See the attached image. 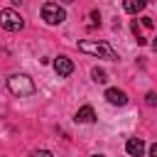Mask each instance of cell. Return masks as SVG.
Wrapping results in <instances>:
<instances>
[{
    "mask_svg": "<svg viewBox=\"0 0 157 157\" xmlns=\"http://www.w3.org/2000/svg\"><path fill=\"white\" fill-rule=\"evenodd\" d=\"M78 52L91 54V56H98V59H108V61H115V59H118V54L113 52L110 44L96 42V39H81V42H78Z\"/></svg>",
    "mask_w": 157,
    "mask_h": 157,
    "instance_id": "1",
    "label": "cell"
},
{
    "mask_svg": "<svg viewBox=\"0 0 157 157\" xmlns=\"http://www.w3.org/2000/svg\"><path fill=\"white\" fill-rule=\"evenodd\" d=\"M7 88H10V93L17 96V98H29V96H34V91H37L34 81H32L27 74H12V76L7 78Z\"/></svg>",
    "mask_w": 157,
    "mask_h": 157,
    "instance_id": "2",
    "label": "cell"
},
{
    "mask_svg": "<svg viewBox=\"0 0 157 157\" xmlns=\"http://www.w3.org/2000/svg\"><path fill=\"white\" fill-rule=\"evenodd\" d=\"M0 27L7 29V32H20V29L25 27V20H22V15L15 12L12 7H5V10H0Z\"/></svg>",
    "mask_w": 157,
    "mask_h": 157,
    "instance_id": "3",
    "label": "cell"
},
{
    "mask_svg": "<svg viewBox=\"0 0 157 157\" xmlns=\"http://www.w3.org/2000/svg\"><path fill=\"white\" fill-rule=\"evenodd\" d=\"M42 20L47 25H61L66 20V10L59 2H44L42 5Z\"/></svg>",
    "mask_w": 157,
    "mask_h": 157,
    "instance_id": "4",
    "label": "cell"
},
{
    "mask_svg": "<svg viewBox=\"0 0 157 157\" xmlns=\"http://www.w3.org/2000/svg\"><path fill=\"white\" fill-rule=\"evenodd\" d=\"M54 71H56V76H59V78H66V76H71V74H74V61H71L69 56L59 54V56L54 59Z\"/></svg>",
    "mask_w": 157,
    "mask_h": 157,
    "instance_id": "5",
    "label": "cell"
},
{
    "mask_svg": "<svg viewBox=\"0 0 157 157\" xmlns=\"http://www.w3.org/2000/svg\"><path fill=\"white\" fill-rule=\"evenodd\" d=\"M105 101H108L110 105H125V103H128V93L120 91V88H108V91H105Z\"/></svg>",
    "mask_w": 157,
    "mask_h": 157,
    "instance_id": "6",
    "label": "cell"
},
{
    "mask_svg": "<svg viewBox=\"0 0 157 157\" xmlns=\"http://www.w3.org/2000/svg\"><path fill=\"white\" fill-rule=\"evenodd\" d=\"M125 150H128L130 157H142V152H145V142H142L140 137H130V140L125 142Z\"/></svg>",
    "mask_w": 157,
    "mask_h": 157,
    "instance_id": "7",
    "label": "cell"
},
{
    "mask_svg": "<svg viewBox=\"0 0 157 157\" xmlns=\"http://www.w3.org/2000/svg\"><path fill=\"white\" fill-rule=\"evenodd\" d=\"M96 120V110L91 105H81L76 110V123H93Z\"/></svg>",
    "mask_w": 157,
    "mask_h": 157,
    "instance_id": "8",
    "label": "cell"
},
{
    "mask_svg": "<svg viewBox=\"0 0 157 157\" xmlns=\"http://www.w3.org/2000/svg\"><path fill=\"white\" fill-rule=\"evenodd\" d=\"M145 5H147V0H123V7H125V12H130V15H137V12H142V10H145Z\"/></svg>",
    "mask_w": 157,
    "mask_h": 157,
    "instance_id": "9",
    "label": "cell"
},
{
    "mask_svg": "<svg viewBox=\"0 0 157 157\" xmlns=\"http://www.w3.org/2000/svg\"><path fill=\"white\" fill-rule=\"evenodd\" d=\"M91 76H93V81H96V83H105V81H108L103 69H93V71H91Z\"/></svg>",
    "mask_w": 157,
    "mask_h": 157,
    "instance_id": "10",
    "label": "cell"
},
{
    "mask_svg": "<svg viewBox=\"0 0 157 157\" xmlns=\"http://www.w3.org/2000/svg\"><path fill=\"white\" fill-rule=\"evenodd\" d=\"M132 34H135V39H137V44H145V42H147V39H145V37L140 34V27H137V20L132 22Z\"/></svg>",
    "mask_w": 157,
    "mask_h": 157,
    "instance_id": "11",
    "label": "cell"
},
{
    "mask_svg": "<svg viewBox=\"0 0 157 157\" xmlns=\"http://www.w3.org/2000/svg\"><path fill=\"white\" fill-rule=\"evenodd\" d=\"M145 103H147V105H157V93H155V91H150V93L145 96Z\"/></svg>",
    "mask_w": 157,
    "mask_h": 157,
    "instance_id": "12",
    "label": "cell"
},
{
    "mask_svg": "<svg viewBox=\"0 0 157 157\" xmlns=\"http://www.w3.org/2000/svg\"><path fill=\"white\" fill-rule=\"evenodd\" d=\"M32 157H52V152L49 150H37V152H32Z\"/></svg>",
    "mask_w": 157,
    "mask_h": 157,
    "instance_id": "13",
    "label": "cell"
},
{
    "mask_svg": "<svg viewBox=\"0 0 157 157\" xmlns=\"http://www.w3.org/2000/svg\"><path fill=\"white\" fill-rule=\"evenodd\" d=\"M150 157H157V142H155V145H150Z\"/></svg>",
    "mask_w": 157,
    "mask_h": 157,
    "instance_id": "14",
    "label": "cell"
},
{
    "mask_svg": "<svg viewBox=\"0 0 157 157\" xmlns=\"http://www.w3.org/2000/svg\"><path fill=\"white\" fill-rule=\"evenodd\" d=\"M142 25L145 27H152V17H142Z\"/></svg>",
    "mask_w": 157,
    "mask_h": 157,
    "instance_id": "15",
    "label": "cell"
},
{
    "mask_svg": "<svg viewBox=\"0 0 157 157\" xmlns=\"http://www.w3.org/2000/svg\"><path fill=\"white\" fill-rule=\"evenodd\" d=\"M152 49H155V52H157V37H155V39H152Z\"/></svg>",
    "mask_w": 157,
    "mask_h": 157,
    "instance_id": "16",
    "label": "cell"
},
{
    "mask_svg": "<svg viewBox=\"0 0 157 157\" xmlns=\"http://www.w3.org/2000/svg\"><path fill=\"white\" fill-rule=\"evenodd\" d=\"M64 2H74V0H64Z\"/></svg>",
    "mask_w": 157,
    "mask_h": 157,
    "instance_id": "17",
    "label": "cell"
},
{
    "mask_svg": "<svg viewBox=\"0 0 157 157\" xmlns=\"http://www.w3.org/2000/svg\"><path fill=\"white\" fill-rule=\"evenodd\" d=\"M93 157H103V155H93Z\"/></svg>",
    "mask_w": 157,
    "mask_h": 157,
    "instance_id": "18",
    "label": "cell"
}]
</instances>
